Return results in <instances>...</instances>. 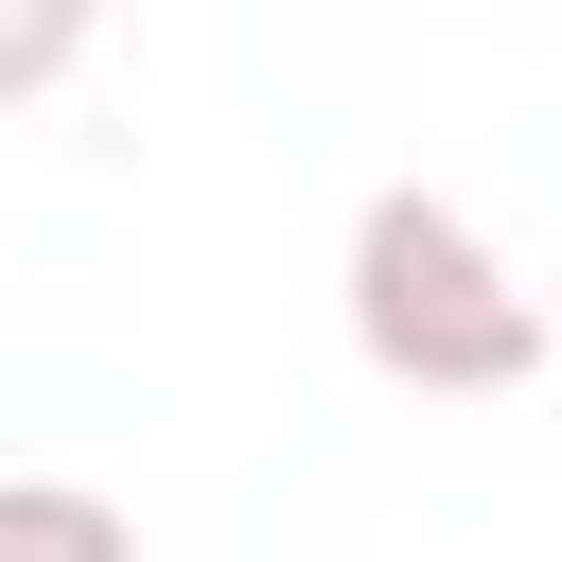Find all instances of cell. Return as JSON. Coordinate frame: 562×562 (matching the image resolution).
<instances>
[{
    "label": "cell",
    "instance_id": "obj_3",
    "mask_svg": "<svg viewBox=\"0 0 562 562\" xmlns=\"http://www.w3.org/2000/svg\"><path fill=\"white\" fill-rule=\"evenodd\" d=\"M88 35H105V0H0V105H53L88 70Z\"/></svg>",
    "mask_w": 562,
    "mask_h": 562
},
{
    "label": "cell",
    "instance_id": "obj_1",
    "mask_svg": "<svg viewBox=\"0 0 562 562\" xmlns=\"http://www.w3.org/2000/svg\"><path fill=\"white\" fill-rule=\"evenodd\" d=\"M334 299H351V351L386 369V386H422V404H509V386H544V281L492 246V211H457V193H422V176H386L369 211H351V246H334Z\"/></svg>",
    "mask_w": 562,
    "mask_h": 562
},
{
    "label": "cell",
    "instance_id": "obj_2",
    "mask_svg": "<svg viewBox=\"0 0 562 562\" xmlns=\"http://www.w3.org/2000/svg\"><path fill=\"white\" fill-rule=\"evenodd\" d=\"M0 562H140V527L88 474H0Z\"/></svg>",
    "mask_w": 562,
    "mask_h": 562
}]
</instances>
